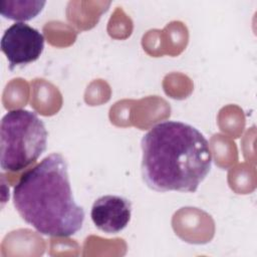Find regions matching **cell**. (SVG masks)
Here are the masks:
<instances>
[{
	"instance_id": "obj_1",
	"label": "cell",
	"mask_w": 257,
	"mask_h": 257,
	"mask_svg": "<svg viewBox=\"0 0 257 257\" xmlns=\"http://www.w3.org/2000/svg\"><path fill=\"white\" fill-rule=\"evenodd\" d=\"M142 177L157 192L194 193L211 171L208 140L195 126L164 120L142 138Z\"/></svg>"
},
{
	"instance_id": "obj_2",
	"label": "cell",
	"mask_w": 257,
	"mask_h": 257,
	"mask_svg": "<svg viewBox=\"0 0 257 257\" xmlns=\"http://www.w3.org/2000/svg\"><path fill=\"white\" fill-rule=\"evenodd\" d=\"M13 204L20 217L42 235L70 237L84 222V210L72 195L67 163L57 153L21 176L13 189Z\"/></svg>"
},
{
	"instance_id": "obj_3",
	"label": "cell",
	"mask_w": 257,
	"mask_h": 257,
	"mask_svg": "<svg viewBox=\"0 0 257 257\" xmlns=\"http://www.w3.org/2000/svg\"><path fill=\"white\" fill-rule=\"evenodd\" d=\"M48 132L37 113L18 108L8 111L1 120L0 165L3 171L26 169L45 152Z\"/></svg>"
},
{
	"instance_id": "obj_4",
	"label": "cell",
	"mask_w": 257,
	"mask_h": 257,
	"mask_svg": "<svg viewBox=\"0 0 257 257\" xmlns=\"http://www.w3.org/2000/svg\"><path fill=\"white\" fill-rule=\"evenodd\" d=\"M10 69L37 60L44 49L43 34L24 22H16L3 33L0 43Z\"/></svg>"
},
{
	"instance_id": "obj_5",
	"label": "cell",
	"mask_w": 257,
	"mask_h": 257,
	"mask_svg": "<svg viewBox=\"0 0 257 257\" xmlns=\"http://www.w3.org/2000/svg\"><path fill=\"white\" fill-rule=\"evenodd\" d=\"M132 203L124 197L104 195L94 201L90 217L94 226L107 234L122 231L130 223Z\"/></svg>"
},
{
	"instance_id": "obj_6",
	"label": "cell",
	"mask_w": 257,
	"mask_h": 257,
	"mask_svg": "<svg viewBox=\"0 0 257 257\" xmlns=\"http://www.w3.org/2000/svg\"><path fill=\"white\" fill-rule=\"evenodd\" d=\"M45 4V1L3 0L0 2V12L3 17L11 20L28 21L35 18Z\"/></svg>"
}]
</instances>
